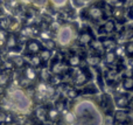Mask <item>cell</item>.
Segmentation results:
<instances>
[{"instance_id": "12", "label": "cell", "mask_w": 133, "mask_h": 125, "mask_svg": "<svg viewBox=\"0 0 133 125\" xmlns=\"http://www.w3.org/2000/svg\"><path fill=\"white\" fill-rule=\"evenodd\" d=\"M113 119L117 124H125L131 118V111L130 110H115L113 112Z\"/></svg>"}, {"instance_id": "2", "label": "cell", "mask_w": 133, "mask_h": 125, "mask_svg": "<svg viewBox=\"0 0 133 125\" xmlns=\"http://www.w3.org/2000/svg\"><path fill=\"white\" fill-rule=\"evenodd\" d=\"M78 33L76 27L72 23H64L61 25L60 28L56 32V37L55 42L56 46L61 47V48H69L71 47L75 41L77 40Z\"/></svg>"}, {"instance_id": "18", "label": "cell", "mask_w": 133, "mask_h": 125, "mask_svg": "<svg viewBox=\"0 0 133 125\" xmlns=\"http://www.w3.org/2000/svg\"><path fill=\"white\" fill-rule=\"evenodd\" d=\"M112 19L116 22H123L126 19V9L122 8H112Z\"/></svg>"}, {"instance_id": "30", "label": "cell", "mask_w": 133, "mask_h": 125, "mask_svg": "<svg viewBox=\"0 0 133 125\" xmlns=\"http://www.w3.org/2000/svg\"><path fill=\"white\" fill-rule=\"evenodd\" d=\"M35 116L40 119V121H44L47 118V109L42 107H39L36 110H35Z\"/></svg>"}, {"instance_id": "27", "label": "cell", "mask_w": 133, "mask_h": 125, "mask_svg": "<svg viewBox=\"0 0 133 125\" xmlns=\"http://www.w3.org/2000/svg\"><path fill=\"white\" fill-rule=\"evenodd\" d=\"M28 62H29V64H30V67L32 68H39L40 65L42 64V61H41V58L39 57V55H32V56H29V60H28Z\"/></svg>"}, {"instance_id": "19", "label": "cell", "mask_w": 133, "mask_h": 125, "mask_svg": "<svg viewBox=\"0 0 133 125\" xmlns=\"http://www.w3.org/2000/svg\"><path fill=\"white\" fill-rule=\"evenodd\" d=\"M23 78H26L28 82H33L37 78V73L34 68L29 67H25L23 68Z\"/></svg>"}, {"instance_id": "9", "label": "cell", "mask_w": 133, "mask_h": 125, "mask_svg": "<svg viewBox=\"0 0 133 125\" xmlns=\"http://www.w3.org/2000/svg\"><path fill=\"white\" fill-rule=\"evenodd\" d=\"M117 22L113 19H106L103 23H101L98 28V33L101 36H109L110 34L116 32Z\"/></svg>"}, {"instance_id": "40", "label": "cell", "mask_w": 133, "mask_h": 125, "mask_svg": "<svg viewBox=\"0 0 133 125\" xmlns=\"http://www.w3.org/2000/svg\"><path fill=\"white\" fill-rule=\"evenodd\" d=\"M7 4H8V6H11V7H16L19 5V2L18 1H8Z\"/></svg>"}, {"instance_id": "43", "label": "cell", "mask_w": 133, "mask_h": 125, "mask_svg": "<svg viewBox=\"0 0 133 125\" xmlns=\"http://www.w3.org/2000/svg\"><path fill=\"white\" fill-rule=\"evenodd\" d=\"M72 125H76V124H72Z\"/></svg>"}, {"instance_id": "8", "label": "cell", "mask_w": 133, "mask_h": 125, "mask_svg": "<svg viewBox=\"0 0 133 125\" xmlns=\"http://www.w3.org/2000/svg\"><path fill=\"white\" fill-rule=\"evenodd\" d=\"M95 39H96V37H95V34L92 33V30L90 29L89 27H84L79 32V34H78L77 42L81 47H87V46H90V43H91Z\"/></svg>"}, {"instance_id": "17", "label": "cell", "mask_w": 133, "mask_h": 125, "mask_svg": "<svg viewBox=\"0 0 133 125\" xmlns=\"http://www.w3.org/2000/svg\"><path fill=\"white\" fill-rule=\"evenodd\" d=\"M90 49L92 50V54H95V55H98V56H103L104 53H105V50H104L103 46H102L101 41H99L98 39H95L94 41L90 43Z\"/></svg>"}, {"instance_id": "35", "label": "cell", "mask_w": 133, "mask_h": 125, "mask_svg": "<svg viewBox=\"0 0 133 125\" xmlns=\"http://www.w3.org/2000/svg\"><path fill=\"white\" fill-rule=\"evenodd\" d=\"M9 81V76L5 73H1L0 74V87H5Z\"/></svg>"}, {"instance_id": "28", "label": "cell", "mask_w": 133, "mask_h": 125, "mask_svg": "<svg viewBox=\"0 0 133 125\" xmlns=\"http://www.w3.org/2000/svg\"><path fill=\"white\" fill-rule=\"evenodd\" d=\"M124 54H126V56L130 60H133V40L132 41H129L127 43H125Z\"/></svg>"}, {"instance_id": "6", "label": "cell", "mask_w": 133, "mask_h": 125, "mask_svg": "<svg viewBox=\"0 0 133 125\" xmlns=\"http://www.w3.org/2000/svg\"><path fill=\"white\" fill-rule=\"evenodd\" d=\"M98 103H99V107H101L102 111L104 112V115H106V116L113 115L116 107H115V102H113V97H111L109 94H103L101 101Z\"/></svg>"}, {"instance_id": "21", "label": "cell", "mask_w": 133, "mask_h": 125, "mask_svg": "<svg viewBox=\"0 0 133 125\" xmlns=\"http://www.w3.org/2000/svg\"><path fill=\"white\" fill-rule=\"evenodd\" d=\"M81 62H82V58H81V56L78 55V54H71V55L66 58V64H68V67H71V68H74V69L79 67Z\"/></svg>"}, {"instance_id": "29", "label": "cell", "mask_w": 133, "mask_h": 125, "mask_svg": "<svg viewBox=\"0 0 133 125\" xmlns=\"http://www.w3.org/2000/svg\"><path fill=\"white\" fill-rule=\"evenodd\" d=\"M41 43H42V47H43V49H47V50L53 51L54 49L56 48V42L54 41V40H51V39L44 40V41H42Z\"/></svg>"}, {"instance_id": "42", "label": "cell", "mask_w": 133, "mask_h": 125, "mask_svg": "<svg viewBox=\"0 0 133 125\" xmlns=\"http://www.w3.org/2000/svg\"><path fill=\"white\" fill-rule=\"evenodd\" d=\"M1 62H2V61H1V57H0V64H1Z\"/></svg>"}, {"instance_id": "22", "label": "cell", "mask_w": 133, "mask_h": 125, "mask_svg": "<svg viewBox=\"0 0 133 125\" xmlns=\"http://www.w3.org/2000/svg\"><path fill=\"white\" fill-rule=\"evenodd\" d=\"M102 62V57L98 55H95V54H90L89 56H87V63L90 68H95L96 69L99 65V63Z\"/></svg>"}, {"instance_id": "7", "label": "cell", "mask_w": 133, "mask_h": 125, "mask_svg": "<svg viewBox=\"0 0 133 125\" xmlns=\"http://www.w3.org/2000/svg\"><path fill=\"white\" fill-rule=\"evenodd\" d=\"M132 94L129 93H119L113 97V102H115V107L118 108L119 110H130V102H131Z\"/></svg>"}, {"instance_id": "36", "label": "cell", "mask_w": 133, "mask_h": 125, "mask_svg": "<svg viewBox=\"0 0 133 125\" xmlns=\"http://www.w3.org/2000/svg\"><path fill=\"white\" fill-rule=\"evenodd\" d=\"M4 68H5V69H8V70L14 69V65H13V63H12V61L9 60V61H6V62H4Z\"/></svg>"}, {"instance_id": "33", "label": "cell", "mask_w": 133, "mask_h": 125, "mask_svg": "<svg viewBox=\"0 0 133 125\" xmlns=\"http://www.w3.org/2000/svg\"><path fill=\"white\" fill-rule=\"evenodd\" d=\"M40 77H41L42 81L46 83V81H48V80L50 78V70L46 69V68L41 69V73H40Z\"/></svg>"}, {"instance_id": "14", "label": "cell", "mask_w": 133, "mask_h": 125, "mask_svg": "<svg viewBox=\"0 0 133 125\" xmlns=\"http://www.w3.org/2000/svg\"><path fill=\"white\" fill-rule=\"evenodd\" d=\"M133 40V26H126L119 32L118 41L122 43H127L129 41Z\"/></svg>"}, {"instance_id": "24", "label": "cell", "mask_w": 133, "mask_h": 125, "mask_svg": "<svg viewBox=\"0 0 133 125\" xmlns=\"http://www.w3.org/2000/svg\"><path fill=\"white\" fill-rule=\"evenodd\" d=\"M60 117V112L55 109V108H50L47 110V118L51 122H56Z\"/></svg>"}, {"instance_id": "37", "label": "cell", "mask_w": 133, "mask_h": 125, "mask_svg": "<svg viewBox=\"0 0 133 125\" xmlns=\"http://www.w3.org/2000/svg\"><path fill=\"white\" fill-rule=\"evenodd\" d=\"M32 28L30 27H26V28H23L22 29V34L23 35H27V36H30L32 35Z\"/></svg>"}, {"instance_id": "31", "label": "cell", "mask_w": 133, "mask_h": 125, "mask_svg": "<svg viewBox=\"0 0 133 125\" xmlns=\"http://www.w3.org/2000/svg\"><path fill=\"white\" fill-rule=\"evenodd\" d=\"M11 61H12V63H13L14 68L15 67L22 68L23 65H25V61L26 60H23V57H21V56H15V57H13Z\"/></svg>"}, {"instance_id": "4", "label": "cell", "mask_w": 133, "mask_h": 125, "mask_svg": "<svg viewBox=\"0 0 133 125\" xmlns=\"http://www.w3.org/2000/svg\"><path fill=\"white\" fill-rule=\"evenodd\" d=\"M82 18H84L87 21H90V22L94 23H103L106 20L103 8L97 2L88 5L85 8H83Z\"/></svg>"}, {"instance_id": "3", "label": "cell", "mask_w": 133, "mask_h": 125, "mask_svg": "<svg viewBox=\"0 0 133 125\" xmlns=\"http://www.w3.org/2000/svg\"><path fill=\"white\" fill-rule=\"evenodd\" d=\"M8 100L11 102V104L14 107V109L16 111L21 112V114H26L32 108V100L30 97L25 93V90L18 88L13 89L9 91Z\"/></svg>"}, {"instance_id": "32", "label": "cell", "mask_w": 133, "mask_h": 125, "mask_svg": "<svg viewBox=\"0 0 133 125\" xmlns=\"http://www.w3.org/2000/svg\"><path fill=\"white\" fill-rule=\"evenodd\" d=\"M63 118H64V122L68 125H72L76 123V119H75V116H74V114L71 112V110L69 112H66V114L63 116Z\"/></svg>"}, {"instance_id": "25", "label": "cell", "mask_w": 133, "mask_h": 125, "mask_svg": "<svg viewBox=\"0 0 133 125\" xmlns=\"http://www.w3.org/2000/svg\"><path fill=\"white\" fill-rule=\"evenodd\" d=\"M14 118L12 115H8L4 111H0V124H11L13 123Z\"/></svg>"}, {"instance_id": "13", "label": "cell", "mask_w": 133, "mask_h": 125, "mask_svg": "<svg viewBox=\"0 0 133 125\" xmlns=\"http://www.w3.org/2000/svg\"><path fill=\"white\" fill-rule=\"evenodd\" d=\"M68 64L62 60H55L53 61L50 65V73H53L54 75H62L63 73H65L68 70Z\"/></svg>"}, {"instance_id": "5", "label": "cell", "mask_w": 133, "mask_h": 125, "mask_svg": "<svg viewBox=\"0 0 133 125\" xmlns=\"http://www.w3.org/2000/svg\"><path fill=\"white\" fill-rule=\"evenodd\" d=\"M92 78L91 70L89 68H76L75 73H74V83L76 87H85L87 84H89L90 80Z\"/></svg>"}, {"instance_id": "23", "label": "cell", "mask_w": 133, "mask_h": 125, "mask_svg": "<svg viewBox=\"0 0 133 125\" xmlns=\"http://www.w3.org/2000/svg\"><path fill=\"white\" fill-rule=\"evenodd\" d=\"M49 4L55 9H63L70 5V1H66V0H55V1H50Z\"/></svg>"}, {"instance_id": "20", "label": "cell", "mask_w": 133, "mask_h": 125, "mask_svg": "<svg viewBox=\"0 0 133 125\" xmlns=\"http://www.w3.org/2000/svg\"><path fill=\"white\" fill-rule=\"evenodd\" d=\"M122 89L124 93H133V76H126L125 78H123L122 81Z\"/></svg>"}, {"instance_id": "38", "label": "cell", "mask_w": 133, "mask_h": 125, "mask_svg": "<svg viewBox=\"0 0 133 125\" xmlns=\"http://www.w3.org/2000/svg\"><path fill=\"white\" fill-rule=\"evenodd\" d=\"M6 37H7V35L5 34L4 30H0V42L5 43V41H6Z\"/></svg>"}, {"instance_id": "11", "label": "cell", "mask_w": 133, "mask_h": 125, "mask_svg": "<svg viewBox=\"0 0 133 125\" xmlns=\"http://www.w3.org/2000/svg\"><path fill=\"white\" fill-rule=\"evenodd\" d=\"M98 40L101 41L102 46H103L105 51H115L117 49V40L110 36H99Z\"/></svg>"}, {"instance_id": "10", "label": "cell", "mask_w": 133, "mask_h": 125, "mask_svg": "<svg viewBox=\"0 0 133 125\" xmlns=\"http://www.w3.org/2000/svg\"><path fill=\"white\" fill-rule=\"evenodd\" d=\"M43 49L42 43L36 39H29L26 43V51L29 56L32 55H39L40 51Z\"/></svg>"}, {"instance_id": "34", "label": "cell", "mask_w": 133, "mask_h": 125, "mask_svg": "<svg viewBox=\"0 0 133 125\" xmlns=\"http://www.w3.org/2000/svg\"><path fill=\"white\" fill-rule=\"evenodd\" d=\"M70 4L76 8H85L88 6V1H76V0H74V1H70Z\"/></svg>"}, {"instance_id": "26", "label": "cell", "mask_w": 133, "mask_h": 125, "mask_svg": "<svg viewBox=\"0 0 133 125\" xmlns=\"http://www.w3.org/2000/svg\"><path fill=\"white\" fill-rule=\"evenodd\" d=\"M51 56H53V51L47 50V49H42L39 54V57L41 58V61L44 63H47L49 60H51Z\"/></svg>"}, {"instance_id": "15", "label": "cell", "mask_w": 133, "mask_h": 125, "mask_svg": "<svg viewBox=\"0 0 133 125\" xmlns=\"http://www.w3.org/2000/svg\"><path fill=\"white\" fill-rule=\"evenodd\" d=\"M102 60H103V62L106 65H110L111 67V65L116 64V62L118 60V55L116 54V51H105L104 55L102 56Z\"/></svg>"}, {"instance_id": "1", "label": "cell", "mask_w": 133, "mask_h": 125, "mask_svg": "<svg viewBox=\"0 0 133 125\" xmlns=\"http://www.w3.org/2000/svg\"><path fill=\"white\" fill-rule=\"evenodd\" d=\"M71 112L76 125H105V115L99 107L98 101L92 96H82L74 102Z\"/></svg>"}, {"instance_id": "39", "label": "cell", "mask_w": 133, "mask_h": 125, "mask_svg": "<svg viewBox=\"0 0 133 125\" xmlns=\"http://www.w3.org/2000/svg\"><path fill=\"white\" fill-rule=\"evenodd\" d=\"M33 4L35 6H44L46 4H48V1H33Z\"/></svg>"}, {"instance_id": "41", "label": "cell", "mask_w": 133, "mask_h": 125, "mask_svg": "<svg viewBox=\"0 0 133 125\" xmlns=\"http://www.w3.org/2000/svg\"><path fill=\"white\" fill-rule=\"evenodd\" d=\"M130 67H131V69H133V60H130Z\"/></svg>"}, {"instance_id": "16", "label": "cell", "mask_w": 133, "mask_h": 125, "mask_svg": "<svg viewBox=\"0 0 133 125\" xmlns=\"http://www.w3.org/2000/svg\"><path fill=\"white\" fill-rule=\"evenodd\" d=\"M18 47V36L13 33L7 35L6 37V41H5V48L7 50H13Z\"/></svg>"}]
</instances>
